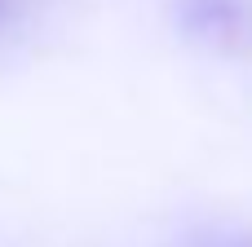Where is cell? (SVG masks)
I'll return each mask as SVG.
<instances>
[{
	"mask_svg": "<svg viewBox=\"0 0 252 247\" xmlns=\"http://www.w3.org/2000/svg\"><path fill=\"white\" fill-rule=\"evenodd\" d=\"M0 4H4V0H0Z\"/></svg>",
	"mask_w": 252,
	"mask_h": 247,
	"instance_id": "1",
	"label": "cell"
}]
</instances>
